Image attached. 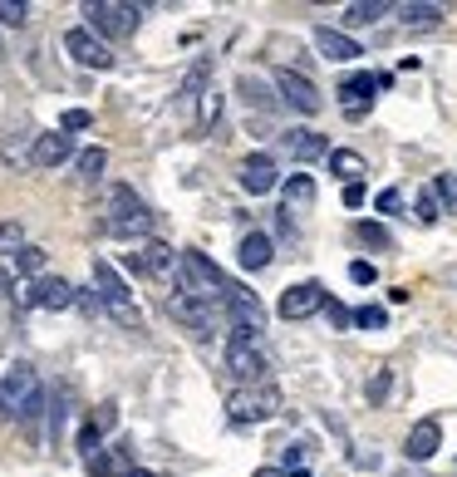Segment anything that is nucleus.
<instances>
[{"label":"nucleus","instance_id":"obj_1","mask_svg":"<svg viewBox=\"0 0 457 477\" xmlns=\"http://www.w3.org/2000/svg\"><path fill=\"white\" fill-rule=\"evenodd\" d=\"M0 413H10L25 433L40 428V419L49 413V399H45V384H40L35 365L15 359V365L5 369V379H0Z\"/></svg>","mask_w":457,"mask_h":477},{"label":"nucleus","instance_id":"obj_2","mask_svg":"<svg viewBox=\"0 0 457 477\" xmlns=\"http://www.w3.org/2000/svg\"><path fill=\"white\" fill-rule=\"evenodd\" d=\"M103 232L109 236H138V242H148V232H153V212L143 207V197L128 188V182H113L109 197H103Z\"/></svg>","mask_w":457,"mask_h":477},{"label":"nucleus","instance_id":"obj_3","mask_svg":"<svg viewBox=\"0 0 457 477\" xmlns=\"http://www.w3.org/2000/svg\"><path fill=\"white\" fill-rule=\"evenodd\" d=\"M93 296H99V305L109 310L119 325H128V330H143V310L133 305V290L123 286V276H119V266L113 261H103V256H93Z\"/></svg>","mask_w":457,"mask_h":477},{"label":"nucleus","instance_id":"obj_4","mask_svg":"<svg viewBox=\"0 0 457 477\" xmlns=\"http://www.w3.org/2000/svg\"><path fill=\"white\" fill-rule=\"evenodd\" d=\"M84 20H89L93 35L109 45V40H128L143 25V5H133V0H89Z\"/></svg>","mask_w":457,"mask_h":477},{"label":"nucleus","instance_id":"obj_5","mask_svg":"<svg viewBox=\"0 0 457 477\" xmlns=\"http://www.w3.org/2000/svg\"><path fill=\"white\" fill-rule=\"evenodd\" d=\"M280 413V389L276 384H246V389L226 393V419L251 428V423H271Z\"/></svg>","mask_w":457,"mask_h":477},{"label":"nucleus","instance_id":"obj_6","mask_svg":"<svg viewBox=\"0 0 457 477\" xmlns=\"http://www.w3.org/2000/svg\"><path fill=\"white\" fill-rule=\"evenodd\" d=\"M15 300L25 310H69L79 300V290L65 281V276H40V281L15 286Z\"/></svg>","mask_w":457,"mask_h":477},{"label":"nucleus","instance_id":"obj_7","mask_svg":"<svg viewBox=\"0 0 457 477\" xmlns=\"http://www.w3.org/2000/svg\"><path fill=\"white\" fill-rule=\"evenodd\" d=\"M276 89H280V103H286L290 113H300V119H315V113L325 109V94H320L300 69H276Z\"/></svg>","mask_w":457,"mask_h":477},{"label":"nucleus","instance_id":"obj_8","mask_svg":"<svg viewBox=\"0 0 457 477\" xmlns=\"http://www.w3.org/2000/svg\"><path fill=\"white\" fill-rule=\"evenodd\" d=\"M168 315L178 320L192 340H212L216 335V305L212 300H197V296H182L178 290V296L168 300Z\"/></svg>","mask_w":457,"mask_h":477},{"label":"nucleus","instance_id":"obj_9","mask_svg":"<svg viewBox=\"0 0 457 477\" xmlns=\"http://www.w3.org/2000/svg\"><path fill=\"white\" fill-rule=\"evenodd\" d=\"M383 89H393V75H383V69H369V75H355L339 84V99H345V113L349 119H365L369 113V99L383 94Z\"/></svg>","mask_w":457,"mask_h":477},{"label":"nucleus","instance_id":"obj_10","mask_svg":"<svg viewBox=\"0 0 457 477\" xmlns=\"http://www.w3.org/2000/svg\"><path fill=\"white\" fill-rule=\"evenodd\" d=\"M128 266L153 276V281H168V276H178V252L158 236H148V242H138V252H128Z\"/></svg>","mask_w":457,"mask_h":477},{"label":"nucleus","instance_id":"obj_11","mask_svg":"<svg viewBox=\"0 0 457 477\" xmlns=\"http://www.w3.org/2000/svg\"><path fill=\"white\" fill-rule=\"evenodd\" d=\"M65 55L75 59V65H84V69H113V55H109V45H103V40L93 35L89 25H75V30H65Z\"/></svg>","mask_w":457,"mask_h":477},{"label":"nucleus","instance_id":"obj_12","mask_svg":"<svg viewBox=\"0 0 457 477\" xmlns=\"http://www.w3.org/2000/svg\"><path fill=\"white\" fill-rule=\"evenodd\" d=\"M226 369H232V379L246 384H271V365H266L261 345H242V340H232L226 345Z\"/></svg>","mask_w":457,"mask_h":477},{"label":"nucleus","instance_id":"obj_13","mask_svg":"<svg viewBox=\"0 0 457 477\" xmlns=\"http://www.w3.org/2000/svg\"><path fill=\"white\" fill-rule=\"evenodd\" d=\"M325 300H330V290L320 281H300L280 296V320H305V315H315V310H325Z\"/></svg>","mask_w":457,"mask_h":477},{"label":"nucleus","instance_id":"obj_14","mask_svg":"<svg viewBox=\"0 0 457 477\" xmlns=\"http://www.w3.org/2000/svg\"><path fill=\"white\" fill-rule=\"evenodd\" d=\"M315 49L330 65H355V59L365 55V45H359L349 30H335V25H315Z\"/></svg>","mask_w":457,"mask_h":477},{"label":"nucleus","instance_id":"obj_15","mask_svg":"<svg viewBox=\"0 0 457 477\" xmlns=\"http://www.w3.org/2000/svg\"><path fill=\"white\" fill-rule=\"evenodd\" d=\"M69 153H75V133H65V128L40 133V138L30 143V168H59Z\"/></svg>","mask_w":457,"mask_h":477},{"label":"nucleus","instance_id":"obj_16","mask_svg":"<svg viewBox=\"0 0 457 477\" xmlns=\"http://www.w3.org/2000/svg\"><path fill=\"white\" fill-rule=\"evenodd\" d=\"M242 188L251 197H266V192L280 188V168H276L271 153H251V158L242 163Z\"/></svg>","mask_w":457,"mask_h":477},{"label":"nucleus","instance_id":"obj_17","mask_svg":"<svg viewBox=\"0 0 457 477\" xmlns=\"http://www.w3.org/2000/svg\"><path fill=\"white\" fill-rule=\"evenodd\" d=\"M280 148H286L295 163L330 158V143H325V133H315V128H290V133H280Z\"/></svg>","mask_w":457,"mask_h":477},{"label":"nucleus","instance_id":"obj_18","mask_svg":"<svg viewBox=\"0 0 457 477\" xmlns=\"http://www.w3.org/2000/svg\"><path fill=\"white\" fill-rule=\"evenodd\" d=\"M236 261H242V271H266L276 261V242L266 232H246L242 246H236Z\"/></svg>","mask_w":457,"mask_h":477},{"label":"nucleus","instance_id":"obj_19","mask_svg":"<svg viewBox=\"0 0 457 477\" xmlns=\"http://www.w3.org/2000/svg\"><path fill=\"white\" fill-rule=\"evenodd\" d=\"M438 448H443V423H438V419L413 423V433H409V443H403V453H409L413 463H428Z\"/></svg>","mask_w":457,"mask_h":477},{"label":"nucleus","instance_id":"obj_20","mask_svg":"<svg viewBox=\"0 0 457 477\" xmlns=\"http://www.w3.org/2000/svg\"><path fill=\"white\" fill-rule=\"evenodd\" d=\"M393 15H399L409 30H438L448 10H443L438 0H403V5H393Z\"/></svg>","mask_w":457,"mask_h":477},{"label":"nucleus","instance_id":"obj_21","mask_svg":"<svg viewBox=\"0 0 457 477\" xmlns=\"http://www.w3.org/2000/svg\"><path fill=\"white\" fill-rule=\"evenodd\" d=\"M330 172H335V182H345V188H355V182H365V172H369V163H365V153H355V148H330Z\"/></svg>","mask_w":457,"mask_h":477},{"label":"nucleus","instance_id":"obj_22","mask_svg":"<svg viewBox=\"0 0 457 477\" xmlns=\"http://www.w3.org/2000/svg\"><path fill=\"white\" fill-rule=\"evenodd\" d=\"M280 192H286V207H280V212L295 216V207H310V202H315V178H310V172H290V178L280 182Z\"/></svg>","mask_w":457,"mask_h":477},{"label":"nucleus","instance_id":"obj_23","mask_svg":"<svg viewBox=\"0 0 457 477\" xmlns=\"http://www.w3.org/2000/svg\"><path fill=\"white\" fill-rule=\"evenodd\" d=\"M89 473H93V477H128V473H133L128 448H123V443H119V448H103L99 458L89 463Z\"/></svg>","mask_w":457,"mask_h":477},{"label":"nucleus","instance_id":"obj_24","mask_svg":"<svg viewBox=\"0 0 457 477\" xmlns=\"http://www.w3.org/2000/svg\"><path fill=\"white\" fill-rule=\"evenodd\" d=\"M379 15H393V5H383V0H355V5H345V15H339V30L345 25H374Z\"/></svg>","mask_w":457,"mask_h":477},{"label":"nucleus","instance_id":"obj_25","mask_svg":"<svg viewBox=\"0 0 457 477\" xmlns=\"http://www.w3.org/2000/svg\"><path fill=\"white\" fill-rule=\"evenodd\" d=\"M216 119H222V89L207 84L202 94H197V128L212 133V128H216Z\"/></svg>","mask_w":457,"mask_h":477},{"label":"nucleus","instance_id":"obj_26","mask_svg":"<svg viewBox=\"0 0 457 477\" xmlns=\"http://www.w3.org/2000/svg\"><path fill=\"white\" fill-rule=\"evenodd\" d=\"M236 89H242L246 103H251V109H261V113H271L276 103H280V99L271 94V84H261L256 75H242V79H236Z\"/></svg>","mask_w":457,"mask_h":477},{"label":"nucleus","instance_id":"obj_27","mask_svg":"<svg viewBox=\"0 0 457 477\" xmlns=\"http://www.w3.org/2000/svg\"><path fill=\"white\" fill-rule=\"evenodd\" d=\"M355 236L365 246H374V252H393V232L383 222H355Z\"/></svg>","mask_w":457,"mask_h":477},{"label":"nucleus","instance_id":"obj_28","mask_svg":"<svg viewBox=\"0 0 457 477\" xmlns=\"http://www.w3.org/2000/svg\"><path fill=\"white\" fill-rule=\"evenodd\" d=\"M65 419H69V389L59 384L55 399H49V443H59V433H65Z\"/></svg>","mask_w":457,"mask_h":477},{"label":"nucleus","instance_id":"obj_29","mask_svg":"<svg viewBox=\"0 0 457 477\" xmlns=\"http://www.w3.org/2000/svg\"><path fill=\"white\" fill-rule=\"evenodd\" d=\"M103 168H109V153H103V148H84V153H79V178H84V182H99Z\"/></svg>","mask_w":457,"mask_h":477},{"label":"nucleus","instance_id":"obj_30","mask_svg":"<svg viewBox=\"0 0 457 477\" xmlns=\"http://www.w3.org/2000/svg\"><path fill=\"white\" fill-rule=\"evenodd\" d=\"M15 271L25 276V281H40V271H45V252H40V246H25V252H15Z\"/></svg>","mask_w":457,"mask_h":477},{"label":"nucleus","instance_id":"obj_31","mask_svg":"<svg viewBox=\"0 0 457 477\" xmlns=\"http://www.w3.org/2000/svg\"><path fill=\"white\" fill-rule=\"evenodd\" d=\"M15 252H25V226L0 222V256H15Z\"/></svg>","mask_w":457,"mask_h":477},{"label":"nucleus","instance_id":"obj_32","mask_svg":"<svg viewBox=\"0 0 457 477\" xmlns=\"http://www.w3.org/2000/svg\"><path fill=\"white\" fill-rule=\"evenodd\" d=\"M413 216H418L423 226H433L443 216V202H438V192H418V202H413Z\"/></svg>","mask_w":457,"mask_h":477},{"label":"nucleus","instance_id":"obj_33","mask_svg":"<svg viewBox=\"0 0 457 477\" xmlns=\"http://www.w3.org/2000/svg\"><path fill=\"white\" fill-rule=\"evenodd\" d=\"M355 325L359 330H383V325H389V310H383V305H359L355 310Z\"/></svg>","mask_w":457,"mask_h":477},{"label":"nucleus","instance_id":"obj_34","mask_svg":"<svg viewBox=\"0 0 457 477\" xmlns=\"http://www.w3.org/2000/svg\"><path fill=\"white\" fill-rule=\"evenodd\" d=\"M79 453H84L89 463L99 458V453H103V433L93 428V423H84V428H79Z\"/></svg>","mask_w":457,"mask_h":477},{"label":"nucleus","instance_id":"obj_35","mask_svg":"<svg viewBox=\"0 0 457 477\" xmlns=\"http://www.w3.org/2000/svg\"><path fill=\"white\" fill-rule=\"evenodd\" d=\"M433 192H438L443 212H457V172H443V178H438V188H433Z\"/></svg>","mask_w":457,"mask_h":477},{"label":"nucleus","instance_id":"obj_36","mask_svg":"<svg viewBox=\"0 0 457 477\" xmlns=\"http://www.w3.org/2000/svg\"><path fill=\"white\" fill-rule=\"evenodd\" d=\"M25 20H30L25 0H0V25H25Z\"/></svg>","mask_w":457,"mask_h":477},{"label":"nucleus","instance_id":"obj_37","mask_svg":"<svg viewBox=\"0 0 457 477\" xmlns=\"http://www.w3.org/2000/svg\"><path fill=\"white\" fill-rule=\"evenodd\" d=\"M93 428L99 433H109V428H119V403H99V413H93Z\"/></svg>","mask_w":457,"mask_h":477},{"label":"nucleus","instance_id":"obj_38","mask_svg":"<svg viewBox=\"0 0 457 477\" xmlns=\"http://www.w3.org/2000/svg\"><path fill=\"white\" fill-rule=\"evenodd\" d=\"M89 123H93V113H89V109H65L59 128H65V133H79V128H89Z\"/></svg>","mask_w":457,"mask_h":477},{"label":"nucleus","instance_id":"obj_39","mask_svg":"<svg viewBox=\"0 0 457 477\" xmlns=\"http://www.w3.org/2000/svg\"><path fill=\"white\" fill-rule=\"evenodd\" d=\"M325 315H330V325H335V330H349V325H355V310H345L339 300H325Z\"/></svg>","mask_w":457,"mask_h":477},{"label":"nucleus","instance_id":"obj_40","mask_svg":"<svg viewBox=\"0 0 457 477\" xmlns=\"http://www.w3.org/2000/svg\"><path fill=\"white\" fill-rule=\"evenodd\" d=\"M389 384H393V375H389V369H379V375L369 379V399L383 403V399H389Z\"/></svg>","mask_w":457,"mask_h":477},{"label":"nucleus","instance_id":"obj_41","mask_svg":"<svg viewBox=\"0 0 457 477\" xmlns=\"http://www.w3.org/2000/svg\"><path fill=\"white\" fill-rule=\"evenodd\" d=\"M374 207H379V212H399V207H403V192H399V188H383L379 197H374Z\"/></svg>","mask_w":457,"mask_h":477},{"label":"nucleus","instance_id":"obj_42","mask_svg":"<svg viewBox=\"0 0 457 477\" xmlns=\"http://www.w3.org/2000/svg\"><path fill=\"white\" fill-rule=\"evenodd\" d=\"M349 281H355V286H374V281H379V271H374L369 261H355V266H349Z\"/></svg>","mask_w":457,"mask_h":477},{"label":"nucleus","instance_id":"obj_43","mask_svg":"<svg viewBox=\"0 0 457 477\" xmlns=\"http://www.w3.org/2000/svg\"><path fill=\"white\" fill-rule=\"evenodd\" d=\"M305 468V443H290L286 448V473H300Z\"/></svg>","mask_w":457,"mask_h":477},{"label":"nucleus","instance_id":"obj_44","mask_svg":"<svg viewBox=\"0 0 457 477\" xmlns=\"http://www.w3.org/2000/svg\"><path fill=\"white\" fill-rule=\"evenodd\" d=\"M365 202H369L365 182H355V188H345V207H365Z\"/></svg>","mask_w":457,"mask_h":477},{"label":"nucleus","instance_id":"obj_45","mask_svg":"<svg viewBox=\"0 0 457 477\" xmlns=\"http://www.w3.org/2000/svg\"><path fill=\"white\" fill-rule=\"evenodd\" d=\"M5 296H15V276H10L5 266H0V300H5Z\"/></svg>","mask_w":457,"mask_h":477},{"label":"nucleus","instance_id":"obj_46","mask_svg":"<svg viewBox=\"0 0 457 477\" xmlns=\"http://www.w3.org/2000/svg\"><path fill=\"white\" fill-rule=\"evenodd\" d=\"M256 477H286V468H261Z\"/></svg>","mask_w":457,"mask_h":477},{"label":"nucleus","instance_id":"obj_47","mask_svg":"<svg viewBox=\"0 0 457 477\" xmlns=\"http://www.w3.org/2000/svg\"><path fill=\"white\" fill-rule=\"evenodd\" d=\"M128 477H158V473H148V468H133Z\"/></svg>","mask_w":457,"mask_h":477},{"label":"nucleus","instance_id":"obj_48","mask_svg":"<svg viewBox=\"0 0 457 477\" xmlns=\"http://www.w3.org/2000/svg\"><path fill=\"white\" fill-rule=\"evenodd\" d=\"M286 477H310V468H300V473H286Z\"/></svg>","mask_w":457,"mask_h":477},{"label":"nucleus","instance_id":"obj_49","mask_svg":"<svg viewBox=\"0 0 457 477\" xmlns=\"http://www.w3.org/2000/svg\"><path fill=\"white\" fill-rule=\"evenodd\" d=\"M0 55H5V49H0Z\"/></svg>","mask_w":457,"mask_h":477}]
</instances>
